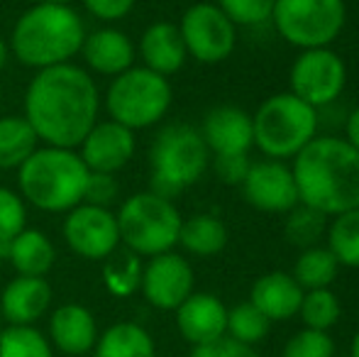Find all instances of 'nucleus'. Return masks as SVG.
<instances>
[{
	"label": "nucleus",
	"mask_w": 359,
	"mask_h": 357,
	"mask_svg": "<svg viewBox=\"0 0 359 357\" xmlns=\"http://www.w3.org/2000/svg\"><path fill=\"white\" fill-rule=\"evenodd\" d=\"M100 90L86 69L67 62L39 69L25 93V118L39 142L76 149L98 123Z\"/></svg>",
	"instance_id": "1"
},
{
	"label": "nucleus",
	"mask_w": 359,
	"mask_h": 357,
	"mask_svg": "<svg viewBox=\"0 0 359 357\" xmlns=\"http://www.w3.org/2000/svg\"><path fill=\"white\" fill-rule=\"evenodd\" d=\"M298 203L330 215L359 208V152L345 137L316 135L291 164Z\"/></svg>",
	"instance_id": "2"
},
{
	"label": "nucleus",
	"mask_w": 359,
	"mask_h": 357,
	"mask_svg": "<svg viewBox=\"0 0 359 357\" xmlns=\"http://www.w3.org/2000/svg\"><path fill=\"white\" fill-rule=\"evenodd\" d=\"M86 27L72 5L37 3L18 18L10 34V52L29 69H49L81 54Z\"/></svg>",
	"instance_id": "3"
},
{
	"label": "nucleus",
	"mask_w": 359,
	"mask_h": 357,
	"mask_svg": "<svg viewBox=\"0 0 359 357\" xmlns=\"http://www.w3.org/2000/svg\"><path fill=\"white\" fill-rule=\"evenodd\" d=\"M88 174L76 149L42 144L18 169L20 196L39 210L67 213L83 203Z\"/></svg>",
	"instance_id": "4"
},
{
	"label": "nucleus",
	"mask_w": 359,
	"mask_h": 357,
	"mask_svg": "<svg viewBox=\"0 0 359 357\" xmlns=\"http://www.w3.org/2000/svg\"><path fill=\"white\" fill-rule=\"evenodd\" d=\"M208 162L210 152L201 130L184 123L166 125L159 130L149 149L151 191L164 198H174L203 177Z\"/></svg>",
	"instance_id": "5"
},
{
	"label": "nucleus",
	"mask_w": 359,
	"mask_h": 357,
	"mask_svg": "<svg viewBox=\"0 0 359 357\" xmlns=\"http://www.w3.org/2000/svg\"><path fill=\"white\" fill-rule=\"evenodd\" d=\"M252 135L266 159H293L318 135V110L291 90L276 93L252 115Z\"/></svg>",
	"instance_id": "6"
},
{
	"label": "nucleus",
	"mask_w": 359,
	"mask_h": 357,
	"mask_svg": "<svg viewBox=\"0 0 359 357\" xmlns=\"http://www.w3.org/2000/svg\"><path fill=\"white\" fill-rule=\"evenodd\" d=\"M120 230V245L137 257H154L179 245L181 213L171 198L142 191L120 206L115 213Z\"/></svg>",
	"instance_id": "7"
},
{
	"label": "nucleus",
	"mask_w": 359,
	"mask_h": 357,
	"mask_svg": "<svg viewBox=\"0 0 359 357\" xmlns=\"http://www.w3.org/2000/svg\"><path fill=\"white\" fill-rule=\"evenodd\" d=\"M174 90L166 76L147 67H130L118 74L105 90V110L110 120L130 130L156 125L171 108Z\"/></svg>",
	"instance_id": "8"
},
{
	"label": "nucleus",
	"mask_w": 359,
	"mask_h": 357,
	"mask_svg": "<svg viewBox=\"0 0 359 357\" xmlns=\"http://www.w3.org/2000/svg\"><path fill=\"white\" fill-rule=\"evenodd\" d=\"M276 32L298 49L330 47L347 22L345 0H276Z\"/></svg>",
	"instance_id": "9"
},
{
	"label": "nucleus",
	"mask_w": 359,
	"mask_h": 357,
	"mask_svg": "<svg viewBox=\"0 0 359 357\" xmlns=\"http://www.w3.org/2000/svg\"><path fill=\"white\" fill-rule=\"evenodd\" d=\"M291 93L320 110L335 103L347 83L345 62L330 47L301 49L291 67Z\"/></svg>",
	"instance_id": "10"
},
{
	"label": "nucleus",
	"mask_w": 359,
	"mask_h": 357,
	"mask_svg": "<svg viewBox=\"0 0 359 357\" xmlns=\"http://www.w3.org/2000/svg\"><path fill=\"white\" fill-rule=\"evenodd\" d=\"M186 52L201 64H220L235 52L237 27L215 3H196L181 15Z\"/></svg>",
	"instance_id": "11"
},
{
	"label": "nucleus",
	"mask_w": 359,
	"mask_h": 357,
	"mask_svg": "<svg viewBox=\"0 0 359 357\" xmlns=\"http://www.w3.org/2000/svg\"><path fill=\"white\" fill-rule=\"evenodd\" d=\"M62 233L69 250L88 262H103L120 248L118 218L103 206L79 203L67 210Z\"/></svg>",
	"instance_id": "12"
},
{
	"label": "nucleus",
	"mask_w": 359,
	"mask_h": 357,
	"mask_svg": "<svg viewBox=\"0 0 359 357\" xmlns=\"http://www.w3.org/2000/svg\"><path fill=\"white\" fill-rule=\"evenodd\" d=\"M194 267L189 260L176 255L174 250L149 257L142 264V296L154 309L176 311L191 294H194Z\"/></svg>",
	"instance_id": "13"
},
{
	"label": "nucleus",
	"mask_w": 359,
	"mask_h": 357,
	"mask_svg": "<svg viewBox=\"0 0 359 357\" xmlns=\"http://www.w3.org/2000/svg\"><path fill=\"white\" fill-rule=\"evenodd\" d=\"M245 201L264 213H288L298 206V189L291 167L279 159L252 162L240 184Z\"/></svg>",
	"instance_id": "14"
},
{
	"label": "nucleus",
	"mask_w": 359,
	"mask_h": 357,
	"mask_svg": "<svg viewBox=\"0 0 359 357\" xmlns=\"http://www.w3.org/2000/svg\"><path fill=\"white\" fill-rule=\"evenodd\" d=\"M79 157L88 167V172L118 174L130 164L137 149L135 130L115 123V120H98L83 142L79 144Z\"/></svg>",
	"instance_id": "15"
},
{
	"label": "nucleus",
	"mask_w": 359,
	"mask_h": 357,
	"mask_svg": "<svg viewBox=\"0 0 359 357\" xmlns=\"http://www.w3.org/2000/svg\"><path fill=\"white\" fill-rule=\"evenodd\" d=\"M201 135L213 157H227V154H250L255 147L252 135V115L235 105H217L203 118Z\"/></svg>",
	"instance_id": "16"
},
{
	"label": "nucleus",
	"mask_w": 359,
	"mask_h": 357,
	"mask_svg": "<svg viewBox=\"0 0 359 357\" xmlns=\"http://www.w3.org/2000/svg\"><path fill=\"white\" fill-rule=\"evenodd\" d=\"M176 328L184 335L186 343L208 345L213 340L227 335V306L215 294H191L176 309Z\"/></svg>",
	"instance_id": "17"
},
{
	"label": "nucleus",
	"mask_w": 359,
	"mask_h": 357,
	"mask_svg": "<svg viewBox=\"0 0 359 357\" xmlns=\"http://www.w3.org/2000/svg\"><path fill=\"white\" fill-rule=\"evenodd\" d=\"M52 304V286L44 276L18 274L0 296V314L8 325H34Z\"/></svg>",
	"instance_id": "18"
},
{
	"label": "nucleus",
	"mask_w": 359,
	"mask_h": 357,
	"mask_svg": "<svg viewBox=\"0 0 359 357\" xmlns=\"http://www.w3.org/2000/svg\"><path fill=\"white\" fill-rule=\"evenodd\" d=\"M98 335L95 316L81 304H64L49 316V343L69 357L88 355Z\"/></svg>",
	"instance_id": "19"
},
{
	"label": "nucleus",
	"mask_w": 359,
	"mask_h": 357,
	"mask_svg": "<svg viewBox=\"0 0 359 357\" xmlns=\"http://www.w3.org/2000/svg\"><path fill=\"white\" fill-rule=\"evenodd\" d=\"M81 57L100 76L115 79L118 74L128 72L135 67V57L137 49L135 42L118 27H100L95 32L86 34L83 47H81Z\"/></svg>",
	"instance_id": "20"
},
{
	"label": "nucleus",
	"mask_w": 359,
	"mask_h": 357,
	"mask_svg": "<svg viewBox=\"0 0 359 357\" xmlns=\"http://www.w3.org/2000/svg\"><path fill=\"white\" fill-rule=\"evenodd\" d=\"M140 57H142V67L166 79L181 72L189 59V52H186L179 25L166 22V20L149 25L140 39Z\"/></svg>",
	"instance_id": "21"
},
{
	"label": "nucleus",
	"mask_w": 359,
	"mask_h": 357,
	"mask_svg": "<svg viewBox=\"0 0 359 357\" xmlns=\"http://www.w3.org/2000/svg\"><path fill=\"white\" fill-rule=\"evenodd\" d=\"M306 291L301 289L293 274L286 271H269L259 276L252 286L250 301L274 323V321H288L298 316L301 301Z\"/></svg>",
	"instance_id": "22"
},
{
	"label": "nucleus",
	"mask_w": 359,
	"mask_h": 357,
	"mask_svg": "<svg viewBox=\"0 0 359 357\" xmlns=\"http://www.w3.org/2000/svg\"><path fill=\"white\" fill-rule=\"evenodd\" d=\"M54 260H57L54 243L42 230L25 228L10 243L8 262L22 276H44L54 267Z\"/></svg>",
	"instance_id": "23"
},
{
	"label": "nucleus",
	"mask_w": 359,
	"mask_h": 357,
	"mask_svg": "<svg viewBox=\"0 0 359 357\" xmlns=\"http://www.w3.org/2000/svg\"><path fill=\"white\" fill-rule=\"evenodd\" d=\"M93 357H156L154 338L140 323H115L98 335Z\"/></svg>",
	"instance_id": "24"
},
{
	"label": "nucleus",
	"mask_w": 359,
	"mask_h": 357,
	"mask_svg": "<svg viewBox=\"0 0 359 357\" xmlns=\"http://www.w3.org/2000/svg\"><path fill=\"white\" fill-rule=\"evenodd\" d=\"M227 228L217 215L210 213H196L191 218L181 220L179 230V245L189 255L196 257H213L220 255L227 245Z\"/></svg>",
	"instance_id": "25"
},
{
	"label": "nucleus",
	"mask_w": 359,
	"mask_h": 357,
	"mask_svg": "<svg viewBox=\"0 0 359 357\" xmlns=\"http://www.w3.org/2000/svg\"><path fill=\"white\" fill-rule=\"evenodd\" d=\"M39 147V137L25 115L0 118V169H20L25 159Z\"/></svg>",
	"instance_id": "26"
},
{
	"label": "nucleus",
	"mask_w": 359,
	"mask_h": 357,
	"mask_svg": "<svg viewBox=\"0 0 359 357\" xmlns=\"http://www.w3.org/2000/svg\"><path fill=\"white\" fill-rule=\"evenodd\" d=\"M337 271H340V264H337L335 255L327 248L313 245L298 255L296 264H293V279L301 284L303 291L325 289L335 281Z\"/></svg>",
	"instance_id": "27"
},
{
	"label": "nucleus",
	"mask_w": 359,
	"mask_h": 357,
	"mask_svg": "<svg viewBox=\"0 0 359 357\" xmlns=\"http://www.w3.org/2000/svg\"><path fill=\"white\" fill-rule=\"evenodd\" d=\"M325 238L327 250L335 255L340 267L359 269V208L332 215V223H327Z\"/></svg>",
	"instance_id": "28"
},
{
	"label": "nucleus",
	"mask_w": 359,
	"mask_h": 357,
	"mask_svg": "<svg viewBox=\"0 0 359 357\" xmlns=\"http://www.w3.org/2000/svg\"><path fill=\"white\" fill-rule=\"evenodd\" d=\"M142 281V262L130 250H115L110 257L103 260V284L113 296H133L140 291Z\"/></svg>",
	"instance_id": "29"
},
{
	"label": "nucleus",
	"mask_w": 359,
	"mask_h": 357,
	"mask_svg": "<svg viewBox=\"0 0 359 357\" xmlns=\"http://www.w3.org/2000/svg\"><path fill=\"white\" fill-rule=\"evenodd\" d=\"M342 306L340 299L335 296V291L330 286L325 289H311L303 294L301 309H298V316L303 321V328L311 330H330L332 325L340 321Z\"/></svg>",
	"instance_id": "30"
},
{
	"label": "nucleus",
	"mask_w": 359,
	"mask_h": 357,
	"mask_svg": "<svg viewBox=\"0 0 359 357\" xmlns=\"http://www.w3.org/2000/svg\"><path fill=\"white\" fill-rule=\"evenodd\" d=\"M0 357H54V348L34 325H8L0 333Z\"/></svg>",
	"instance_id": "31"
},
{
	"label": "nucleus",
	"mask_w": 359,
	"mask_h": 357,
	"mask_svg": "<svg viewBox=\"0 0 359 357\" xmlns=\"http://www.w3.org/2000/svg\"><path fill=\"white\" fill-rule=\"evenodd\" d=\"M271 328V321L257 309L252 301L237 304L235 309L227 311V335L237 343H245L255 348L257 343L266 338Z\"/></svg>",
	"instance_id": "32"
},
{
	"label": "nucleus",
	"mask_w": 359,
	"mask_h": 357,
	"mask_svg": "<svg viewBox=\"0 0 359 357\" xmlns=\"http://www.w3.org/2000/svg\"><path fill=\"white\" fill-rule=\"evenodd\" d=\"M286 218V238L291 240L298 248H313V245L320 243V238L327 233V215L320 213V210L311 208V206H293L288 210Z\"/></svg>",
	"instance_id": "33"
},
{
	"label": "nucleus",
	"mask_w": 359,
	"mask_h": 357,
	"mask_svg": "<svg viewBox=\"0 0 359 357\" xmlns=\"http://www.w3.org/2000/svg\"><path fill=\"white\" fill-rule=\"evenodd\" d=\"M276 0H217V8L232 20V25L242 27H259L264 22H271Z\"/></svg>",
	"instance_id": "34"
},
{
	"label": "nucleus",
	"mask_w": 359,
	"mask_h": 357,
	"mask_svg": "<svg viewBox=\"0 0 359 357\" xmlns=\"http://www.w3.org/2000/svg\"><path fill=\"white\" fill-rule=\"evenodd\" d=\"M281 357H335V343L325 330L303 328L288 338Z\"/></svg>",
	"instance_id": "35"
},
{
	"label": "nucleus",
	"mask_w": 359,
	"mask_h": 357,
	"mask_svg": "<svg viewBox=\"0 0 359 357\" xmlns=\"http://www.w3.org/2000/svg\"><path fill=\"white\" fill-rule=\"evenodd\" d=\"M27 228V206L15 191L0 186V240H13Z\"/></svg>",
	"instance_id": "36"
},
{
	"label": "nucleus",
	"mask_w": 359,
	"mask_h": 357,
	"mask_svg": "<svg viewBox=\"0 0 359 357\" xmlns=\"http://www.w3.org/2000/svg\"><path fill=\"white\" fill-rule=\"evenodd\" d=\"M118 179L115 174H103V172H90L88 181H86V191H83V203H93V206H103L110 208L115 198H118Z\"/></svg>",
	"instance_id": "37"
},
{
	"label": "nucleus",
	"mask_w": 359,
	"mask_h": 357,
	"mask_svg": "<svg viewBox=\"0 0 359 357\" xmlns=\"http://www.w3.org/2000/svg\"><path fill=\"white\" fill-rule=\"evenodd\" d=\"M191 357H262V355L252 345L237 343L230 335H222V338H217L208 345H196Z\"/></svg>",
	"instance_id": "38"
},
{
	"label": "nucleus",
	"mask_w": 359,
	"mask_h": 357,
	"mask_svg": "<svg viewBox=\"0 0 359 357\" xmlns=\"http://www.w3.org/2000/svg\"><path fill=\"white\" fill-rule=\"evenodd\" d=\"M250 157L247 154H227V157H215V174L222 184L240 186L245 179L247 169H250Z\"/></svg>",
	"instance_id": "39"
},
{
	"label": "nucleus",
	"mask_w": 359,
	"mask_h": 357,
	"mask_svg": "<svg viewBox=\"0 0 359 357\" xmlns=\"http://www.w3.org/2000/svg\"><path fill=\"white\" fill-rule=\"evenodd\" d=\"M135 3H137V0H83L86 10H88L95 20H103V22L123 20L125 15H130Z\"/></svg>",
	"instance_id": "40"
},
{
	"label": "nucleus",
	"mask_w": 359,
	"mask_h": 357,
	"mask_svg": "<svg viewBox=\"0 0 359 357\" xmlns=\"http://www.w3.org/2000/svg\"><path fill=\"white\" fill-rule=\"evenodd\" d=\"M345 140L359 152V108L352 110L345 120Z\"/></svg>",
	"instance_id": "41"
},
{
	"label": "nucleus",
	"mask_w": 359,
	"mask_h": 357,
	"mask_svg": "<svg viewBox=\"0 0 359 357\" xmlns=\"http://www.w3.org/2000/svg\"><path fill=\"white\" fill-rule=\"evenodd\" d=\"M8 52H10L8 42H5V39L0 37V72H3V69H5V64H8Z\"/></svg>",
	"instance_id": "42"
},
{
	"label": "nucleus",
	"mask_w": 359,
	"mask_h": 357,
	"mask_svg": "<svg viewBox=\"0 0 359 357\" xmlns=\"http://www.w3.org/2000/svg\"><path fill=\"white\" fill-rule=\"evenodd\" d=\"M10 243H13V240H0V260L10 257Z\"/></svg>",
	"instance_id": "43"
},
{
	"label": "nucleus",
	"mask_w": 359,
	"mask_h": 357,
	"mask_svg": "<svg viewBox=\"0 0 359 357\" xmlns=\"http://www.w3.org/2000/svg\"><path fill=\"white\" fill-rule=\"evenodd\" d=\"M350 357H359V330L352 338V345H350Z\"/></svg>",
	"instance_id": "44"
},
{
	"label": "nucleus",
	"mask_w": 359,
	"mask_h": 357,
	"mask_svg": "<svg viewBox=\"0 0 359 357\" xmlns=\"http://www.w3.org/2000/svg\"><path fill=\"white\" fill-rule=\"evenodd\" d=\"M39 3H59V5H69L72 0H39Z\"/></svg>",
	"instance_id": "45"
},
{
	"label": "nucleus",
	"mask_w": 359,
	"mask_h": 357,
	"mask_svg": "<svg viewBox=\"0 0 359 357\" xmlns=\"http://www.w3.org/2000/svg\"><path fill=\"white\" fill-rule=\"evenodd\" d=\"M0 333H3V325H0Z\"/></svg>",
	"instance_id": "46"
}]
</instances>
